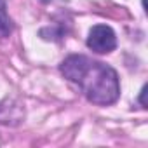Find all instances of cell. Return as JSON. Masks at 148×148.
Instances as JSON below:
<instances>
[{"label":"cell","mask_w":148,"mask_h":148,"mask_svg":"<svg viewBox=\"0 0 148 148\" xmlns=\"http://www.w3.org/2000/svg\"><path fill=\"white\" fill-rule=\"evenodd\" d=\"M61 73L77 84L84 96L94 105H113L120 96V84L117 71L87 56L71 54L61 63Z\"/></svg>","instance_id":"6da1fadb"},{"label":"cell","mask_w":148,"mask_h":148,"mask_svg":"<svg viewBox=\"0 0 148 148\" xmlns=\"http://www.w3.org/2000/svg\"><path fill=\"white\" fill-rule=\"evenodd\" d=\"M12 33V21L7 14L5 0H0V37H9Z\"/></svg>","instance_id":"3957f363"},{"label":"cell","mask_w":148,"mask_h":148,"mask_svg":"<svg viewBox=\"0 0 148 148\" xmlns=\"http://www.w3.org/2000/svg\"><path fill=\"white\" fill-rule=\"evenodd\" d=\"M87 45L98 54H108L117 47L115 32L106 25H96L91 28L87 37Z\"/></svg>","instance_id":"7a4b0ae2"},{"label":"cell","mask_w":148,"mask_h":148,"mask_svg":"<svg viewBox=\"0 0 148 148\" xmlns=\"http://www.w3.org/2000/svg\"><path fill=\"white\" fill-rule=\"evenodd\" d=\"M145 92H146V87H143V89H141V96H139V101H141L143 108H146V103H145Z\"/></svg>","instance_id":"277c9868"}]
</instances>
